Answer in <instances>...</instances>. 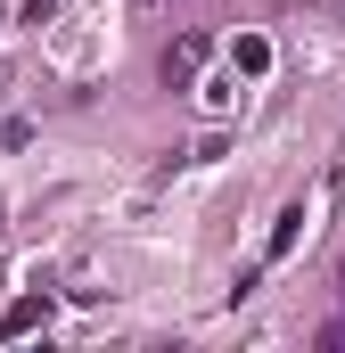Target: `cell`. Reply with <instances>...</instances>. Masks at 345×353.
Wrapping results in <instances>:
<instances>
[{"label":"cell","instance_id":"6da1fadb","mask_svg":"<svg viewBox=\"0 0 345 353\" xmlns=\"http://www.w3.org/2000/svg\"><path fill=\"white\" fill-rule=\"evenodd\" d=\"M304 222H313L304 205H279V222H271V239H263V271H271V263H288V255H296V239H304Z\"/></svg>","mask_w":345,"mask_h":353},{"label":"cell","instance_id":"7a4b0ae2","mask_svg":"<svg viewBox=\"0 0 345 353\" xmlns=\"http://www.w3.org/2000/svg\"><path fill=\"white\" fill-rule=\"evenodd\" d=\"M230 74H239V83H263V74H271V41H263V33H239V41H230Z\"/></svg>","mask_w":345,"mask_h":353},{"label":"cell","instance_id":"3957f363","mask_svg":"<svg viewBox=\"0 0 345 353\" xmlns=\"http://www.w3.org/2000/svg\"><path fill=\"white\" fill-rule=\"evenodd\" d=\"M197 66H206V41H197V33H181V41L165 50V83H189Z\"/></svg>","mask_w":345,"mask_h":353},{"label":"cell","instance_id":"277c9868","mask_svg":"<svg viewBox=\"0 0 345 353\" xmlns=\"http://www.w3.org/2000/svg\"><path fill=\"white\" fill-rule=\"evenodd\" d=\"M33 321H50V296H17V304L0 312V337H25Z\"/></svg>","mask_w":345,"mask_h":353}]
</instances>
